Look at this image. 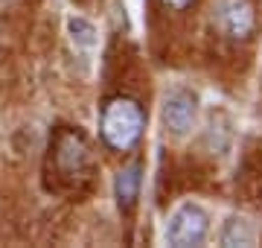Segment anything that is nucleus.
Listing matches in <instances>:
<instances>
[{"mask_svg":"<svg viewBox=\"0 0 262 248\" xmlns=\"http://www.w3.org/2000/svg\"><path fill=\"white\" fill-rule=\"evenodd\" d=\"M192 3L195 0H160V6L166 12H187V9H192Z\"/></svg>","mask_w":262,"mask_h":248,"instance_id":"9","label":"nucleus"},{"mask_svg":"<svg viewBox=\"0 0 262 248\" xmlns=\"http://www.w3.org/2000/svg\"><path fill=\"white\" fill-rule=\"evenodd\" d=\"M219 242L225 248H253L259 245V231L253 228V222L245 219V216H230L222 225Z\"/></svg>","mask_w":262,"mask_h":248,"instance_id":"7","label":"nucleus"},{"mask_svg":"<svg viewBox=\"0 0 262 248\" xmlns=\"http://www.w3.org/2000/svg\"><path fill=\"white\" fill-rule=\"evenodd\" d=\"M67 29H70V38H73V44L79 50H91L96 44V27L91 24L88 18H70L67 20Z\"/></svg>","mask_w":262,"mask_h":248,"instance_id":"8","label":"nucleus"},{"mask_svg":"<svg viewBox=\"0 0 262 248\" xmlns=\"http://www.w3.org/2000/svg\"><path fill=\"white\" fill-rule=\"evenodd\" d=\"M160 117H163V129H166L169 134H175V137L189 134L198 123V96H195V91H189V88H172V91L163 96Z\"/></svg>","mask_w":262,"mask_h":248,"instance_id":"5","label":"nucleus"},{"mask_svg":"<svg viewBox=\"0 0 262 248\" xmlns=\"http://www.w3.org/2000/svg\"><path fill=\"white\" fill-rule=\"evenodd\" d=\"M210 24L227 41H251L256 35L259 18H256V3L253 0H213L210 6Z\"/></svg>","mask_w":262,"mask_h":248,"instance_id":"3","label":"nucleus"},{"mask_svg":"<svg viewBox=\"0 0 262 248\" xmlns=\"http://www.w3.org/2000/svg\"><path fill=\"white\" fill-rule=\"evenodd\" d=\"M210 237V213L195 201H184L166 222V245L198 248Z\"/></svg>","mask_w":262,"mask_h":248,"instance_id":"4","label":"nucleus"},{"mask_svg":"<svg viewBox=\"0 0 262 248\" xmlns=\"http://www.w3.org/2000/svg\"><path fill=\"white\" fill-rule=\"evenodd\" d=\"M146 123H149V114L137 96L114 94L99 108V140L108 152H134L143 140Z\"/></svg>","mask_w":262,"mask_h":248,"instance_id":"1","label":"nucleus"},{"mask_svg":"<svg viewBox=\"0 0 262 248\" xmlns=\"http://www.w3.org/2000/svg\"><path fill=\"white\" fill-rule=\"evenodd\" d=\"M53 170H56V178L67 187H82V184L91 181V149L84 143V137L76 129H58V134L53 137Z\"/></svg>","mask_w":262,"mask_h":248,"instance_id":"2","label":"nucleus"},{"mask_svg":"<svg viewBox=\"0 0 262 248\" xmlns=\"http://www.w3.org/2000/svg\"><path fill=\"white\" fill-rule=\"evenodd\" d=\"M140 187H143V161L134 158L114 175V199H117V208H120L122 216L134 213L137 201H140Z\"/></svg>","mask_w":262,"mask_h":248,"instance_id":"6","label":"nucleus"}]
</instances>
